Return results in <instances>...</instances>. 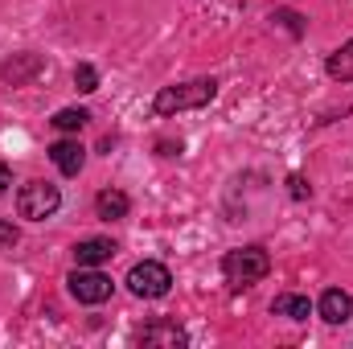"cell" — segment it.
<instances>
[{
  "mask_svg": "<svg viewBox=\"0 0 353 349\" xmlns=\"http://www.w3.org/2000/svg\"><path fill=\"white\" fill-rule=\"evenodd\" d=\"M94 210H99L103 222H119V218H128L132 201H128V193H119V189H103L99 201H94Z\"/></svg>",
  "mask_w": 353,
  "mask_h": 349,
  "instance_id": "9c48e42d",
  "label": "cell"
},
{
  "mask_svg": "<svg viewBox=\"0 0 353 349\" xmlns=\"http://www.w3.org/2000/svg\"><path fill=\"white\" fill-rule=\"evenodd\" d=\"M271 312H275V317H288V321H308V312H312V304H308V296H296V292H283V296H275V304H271Z\"/></svg>",
  "mask_w": 353,
  "mask_h": 349,
  "instance_id": "30bf717a",
  "label": "cell"
},
{
  "mask_svg": "<svg viewBox=\"0 0 353 349\" xmlns=\"http://www.w3.org/2000/svg\"><path fill=\"white\" fill-rule=\"evenodd\" d=\"M111 255H115V243L111 239H83L74 247V263L79 267H99V263H107Z\"/></svg>",
  "mask_w": 353,
  "mask_h": 349,
  "instance_id": "ba28073f",
  "label": "cell"
},
{
  "mask_svg": "<svg viewBox=\"0 0 353 349\" xmlns=\"http://www.w3.org/2000/svg\"><path fill=\"white\" fill-rule=\"evenodd\" d=\"M66 283H70V296H74L79 304H103V300L111 296V288H115L111 275H103V271H94V267H79Z\"/></svg>",
  "mask_w": 353,
  "mask_h": 349,
  "instance_id": "5b68a950",
  "label": "cell"
},
{
  "mask_svg": "<svg viewBox=\"0 0 353 349\" xmlns=\"http://www.w3.org/2000/svg\"><path fill=\"white\" fill-rule=\"evenodd\" d=\"M140 341H144V346H185L189 337H185L176 325H148V329L140 333Z\"/></svg>",
  "mask_w": 353,
  "mask_h": 349,
  "instance_id": "8fae6325",
  "label": "cell"
},
{
  "mask_svg": "<svg viewBox=\"0 0 353 349\" xmlns=\"http://www.w3.org/2000/svg\"><path fill=\"white\" fill-rule=\"evenodd\" d=\"M267 271H271V259H267L263 247H239V251H226V259H222V275H226L234 288L259 283Z\"/></svg>",
  "mask_w": 353,
  "mask_h": 349,
  "instance_id": "7a4b0ae2",
  "label": "cell"
},
{
  "mask_svg": "<svg viewBox=\"0 0 353 349\" xmlns=\"http://www.w3.org/2000/svg\"><path fill=\"white\" fill-rule=\"evenodd\" d=\"M8 185H12V173H8V165H0V197L8 193Z\"/></svg>",
  "mask_w": 353,
  "mask_h": 349,
  "instance_id": "e0dca14e",
  "label": "cell"
},
{
  "mask_svg": "<svg viewBox=\"0 0 353 349\" xmlns=\"http://www.w3.org/2000/svg\"><path fill=\"white\" fill-rule=\"evenodd\" d=\"M50 161H54V165H58L66 177H74L79 169H83L87 152H83V144H79V140H58V144L50 148Z\"/></svg>",
  "mask_w": 353,
  "mask_h": 349,
  "instance_id": "52a82bcc",
  "label": "cell"
},
{
  "mask_svg": "<svg viewBox=\"0 0 353 349\" xmlns=\"http://www.w3.org/2000/svg\"><path fill=\"white\" fill-rule=\"evenodd\" d=\"M288 189H292V197H308L312 193V185L304 177H288Z\"/></svg>",
  "mask_w": 353,
  "mask_h": 349,
  "instance_id": "2e32d148",
  "label": "cell"
},
{
  "mask_svg": "<svg viewBox=\"0 0 353 349\" xmlns=\"http://www.w3.org/2000/svg\"><path fill=\"white\" fill-rule=\"evenodd\" d=\"M12 247H17V226L0 222V251H12Z\"/></svg>",
  "mask_w": 353,
  "mask_h": 349,
  "instance_id": "9a60e30c",
  "label": "cell"
},
{
  "mask_svg": "<svg viewBox=\"0 0 353 349\" xmlns=\"http://www.w3.org/2000/svg\"><path fill=\"white\" fill-rule=\"evenodd\" d=\"M87 119H90V115L83 111V107H62V111L54 115V128H58V132H79Z\"/></svg>",
  "mask_w": 353,
  "mask_h": 349,
  "instance_id": "4fadbf2b",
  "label": "cell"
},
{
  "mask_svg": "<svg viewBox=\"0 0 353 349\" xmlns=\"http://www.w3.org/2000/svg\"><path fill=\"white\" fill-rule=\"evenodd\" d=\"M58 206H62V193H58V185H50V181H29V185H21V193H17V210H21V218H29V222H46L50 214H58Z\"/></svg>",
  "mask_w": 353,
  "mask_h": 349,
  "instance_id": "3957f363",
  "label": "cell"
},
{
  "mask_svg": "<svg viewBox=\"0 0 353 349\" xmlns=\"http://www.w3.org/2000/svg\"><path fill=\"white\" fill-rule=\"evenodd\" d=\"M329 79H337V83H353V41H345V46L329 58Z\"/></svg>",
  "mask_w": 353,
  "mask_h": 349,
  "instance_id": "7c38bea8",
  "label": "cell"
},
{
  "mask_svg": "<svg viewBox=\"0 0 353 349\" xmlns=\"http://www.w3.org/2000/svg\"><path fill=\"white\" fill-rule=\"evenodd\" d=\"M218 83L214 79H193V83H181V87H165L157 94V115H173V111H193V107H205L214 103Z\"/></svg>",
  "mask_w": 353,
  "mask_h": 349,
  "instance_id": "6da1fadb",
  "label": "cell"
},
{
  "mask_svg": "<svg viewBox=\"0 0 353 349\" xmlns=\"http://www.w3.org/2000/svg\"><path fill=\"white\" fill-rule=\"evenodd\" d=\"M316 312H321L329 325H345V321L353 317V296H350V292H341V288H329V292L321 296Z\"/></svg>",
  "mask_w": 353,
  "mask_h": 349,
  "instance_id": "8992f818",
  "label": "cell"
},
{
  "mask_svg": "<svg viewBox=\"0 0 353 349\" xmlns=\"http://www.w3.org/2000/svg\"><path fill=\"white\" fill-rule=\"evenodd\" d=\"M128 288H132V296H140V300H161V296H169V288H173V275H169V267L165 263H136L132 271H128Z\"/></svg>",
  "mask_w": 353,
  "mask_h": 349,
  "instance_id": "277c9868",
  "label": "cell"
},
{
  "mask_svg": "<svg viewBox=\"0 0 353 349\" xmlns=\"http://www.w3.org/2000/svg\"><path fill=\"white\" fill-rule=\"evenodd\" d=\"M74 87L83 90V94L99 90V70H94V66H79V70H74Z\"/></svg>",
  "mask_w": 353,
  "mask_h": 349,
  "instance_id": "5bb4252c",
  "label": "cell"
}]
</instances>
